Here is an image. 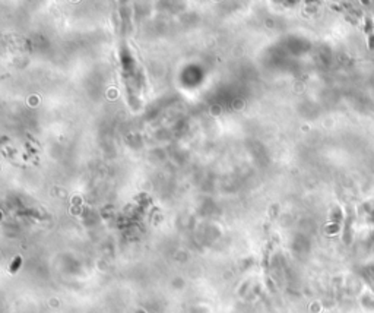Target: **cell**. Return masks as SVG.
<instances>
[{
    "label": "cell",
    "instance_id": "cell-1",
    "mask_svg": "<svg viewBox=\"0 0 374 313\" xmlns=\"http://www.w3.org/2000/svg\"><path fill=\"white\" fill-rule=\"evenodd\" d=\"M19 263H21V258H16L15 259V262H13V266H12V272L16 269V266H19Z\"/></svg>",
    "mask_w": 374,
    "mask_h": 313
}]
</instances>
